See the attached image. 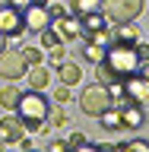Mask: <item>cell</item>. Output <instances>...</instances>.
Wrapping results in <instances>:
<instances>
[{"mask_svg": "<svg viewBox=\"0 0 149 152\" xmlns=\"http://www.w3.org/2000/svg\"><path fill=\"white\" fill-rule=\"evenodd\" d=\"M64 149H70L67 142H51V152H64Z\"/></svg>", "mask_w": 149, "mask_h": 152, "instance_id": "28", "label": "cell"}, {"mask_svg": "<svg viewBox=\"0 0 149 152\" xmlns=\"http://www.w3.org/2000/svg\"><path fill=\"white\" fill-rule=\"evenodd\" d=\"M83 57H86V60H92V64H98V60L105 57V48H102V45H92V41H86Z\"/></svg>", "mask_w": 149, "mask_h": 152, "instance_id": "19", "label": "cell"}, {"mask_svg": "<svg viewBox=\"0 0 149 152\" xmlns=\"http://www.w3.org/2000/svg\"><path fill=\"white\" fill-rule=\"evenodd\" d=\"M121 95L127 98V102L146 104V102H149V79H146V76H140V73L127 76V79L121 83Z\"/></svg>", "mask_w": 149, "mask_h": 152, "instance_id": "7", "label": "cell"}, {"mask_svg": "<svg viewBox=\"0 0 149 152\" xmlns=\"http://www.w3.org/2000/svg\"><path fill=\"white\" fill-rule=\"evenodd\" d=\"M140 70V54H137V45H111L105 48V57L95 64V76H98V83L108 86V89H117V86L133 76Z\"/></svg>", "mask_w": 149, "mask_h": 152, "instance_id": "1", "label": "cell"}, {"mask_svg": "<svg viewBox=\"0 0 149 152\" xmlns=\"http://www.w3.org/2000/svg\"><path fill=\"white\" fill-rule=\"evenodd\" d=\"M22 79H29V89H35V92H45L48 83H51V73H48L41 64H35V66H29V70H26V76H22Z\"/></svg>", "mask_w": 149, "mask_h": 152, "instance_id": "11", "label": "cell"}, {"mask_svg": "<svg viewBox=\"0 0 149 152\" xmlns=\"http://www.w3.org/2000/svg\"><path fill=\"white\" fill-rule=\"evenodd\" d=\"M54 32L60 35V41H79L83 38V26H79V16H57L54 19Z\"/></svg>", "mask_w": 149, "mask_h": 152, "instance_id": "9", "label": "cell"}, {"mask_svg": "<svg viewBox=\"0 0 149 152\" xmlns=\"http://www.w3.org/2000/svg\"><path fill=\"white\" fill-rule=\"evenodd\" d=\"M54 102H57V104H64V102H70V86H64V83L57 86V89H54Z\"/></svg>", "mask_w": 149, "mask_h": 152, "instance_id": "25", "label": "cell"}, {"mask_svg": "<svg viewBox=\"0 0 149 152\" xmlns=\"http://www.w3.org/2000/svg\"><path fill=\"white\" fill-rule=\"evenodd\" d=\"M95 10H98V0H73V16H86Z\"/></svg>", "mask_w": 149, "mask_h": 152, "instance_id": "18", "label": "cell"}, {"mask_svg": "<svg viewBox=\"0 0 149 152\" xmlns=\"http://www.w3.org/2000/svg\"><path fill=\"white\" fill-rule=\"evenodd\" d=\"M117 149L121 152H133V149L137 152H149V142L146 140H130V142H117Z\"/></svg>", "mask_w": 149, "mask_h": 152, "instance_id": "22", "label": "cell"}, {"mask_svg": "<svg viewBox=\"0 0 149 152\" xmlns=\"http://www.w3.org/2000/svg\"><path fill=\"white\" fill-rule=\"evenodd\" d=\"M48 57H51L54 64H64V60H67V48H64V41H57L54 48H48Z\"/></svg>", "mask_w": 149, "mask_h": 152, "instance_id": "23", "label": "cell"}, {"mask_svg": "<svg viewBox=\"0 0 149 152\" xmlns=\"http://www.w3.org/2000/svg\"><path fill=\"white\" fill-rule=\"evenodd\" d=\"M22 19H26V28H32V32L48 28L51 26V3H29L22 10Z\"/></svg>", "mask_w": 149, "mask_h": 152, "instance_id": "8", "label": "cell"}, {"mask_svg": "<svg viewBox=\"0 0 149 152\" xmlns=\"http://www.w3.org/2000/svg\"><path fill=\"white\" fill-rule=\"evenodd\" d=\"M0 32L7 38H19L26 32V19H22V10L13 7V3H0Z\"/></svg>", "mask_w": 149, "mask_h": 152, "instance_id": "6", "label": "cell"}, {"mask_svg": "<svg viewBox=\"0 0 149 152\" xmlns=\"http://www.w3.org/2000/svg\"><path fill=\"white\" fill-rule=\"evenodd\" d=\"M86 41H92V45H102V48H108L111 45V26L108 28H98V32H89V35H83Z\"/></svg>", "mask_w": 149, "mask_h": 152, "instance_id": "17", "label": "cell"}, {"mask_svg": "<svg viewBox=\"0 0 149 152\" xmlns=\"http://www.w3.org/2000/svg\"><path fill=\"white\" fill-rule=\"evenodd\" d=\"M7 3H13V7H19V10H26L29 3H32V0H7Z\"/></svg>", "mask_w": 149, "mask_h": 152, "instance_id": "27", "label": "cell"}, {"mask_svg": "<svg viewBox=\"0 0 149 152\" xmlns=\"http://www.w3.org/2000/svg\"><path fill=\"white\" fill-rule=\"evenodd\" d=\"M111 41H117V45H137V41H140L137 26H133V22H117V28L111 32Z\"/></svg>", "mask_w": 149, "mask_h": 152, "instance_id": "12", "label": "cell"}, {"mask_svg": "<svg viewBox=\"0 0 149 152\" xmlns=\"http://www.w3.org/2000/svg\"><path fill=\"white\" fill-rule=\"evenodd\" d=\"M98 10L108 22H133L143 13V0H98Z\"/></svg>", "mask_w": 149, "mask_h": 152, "instance_id": "4", "label": "cell"}, {"mask_svg": "<svg viewBox=\"0 0 149 152\" xmlns=\"http://www.w3.org/2000/svg\"><path fill=\"white\" fill-rule=\"evenodd\" d=\"M22 54H26V64L29 66H35V64H41V60H45V48H22Z\"/></svg>", "mask_w": 149, "mask_h": 152, "instance_id": "20", "label": "cell"}, {"mask_svg": "<svg viewBox=\"0 0 149 152\" xmlns=\"http://www.w3.org/2000/svg\"><path fill=\"white\" fill-rule=\"evenodd\" d=\"M98 121H102L105 130H124V127H121V108H117V104H111V108H108Z\"/></svg>", "mask_w": 149, "mask_h": 152, "instance_id": "15", "label": "cell"}, {"mask_svg": "<svg viewBox=\"0 0 149 152\" xmlns=\"http://www.w3.org/2000/svg\"><path fill=\"white\" fill-rule=\"evenodd\" d=\"M57 79H60L64 86H76L79 79H83V70H79V64H70V60L57 64Z\"/></svg>", "mask_w": 149, "mask_h": 152, "instance_id": "13", "label": "cell"}, {"mask_svg": "<svg viewBox=\"0 0 149 152\" xmlns=\"http://www.w3.org/2000/svg\"><path fill=\"white\" fill-rule=\"evenodd\" d=\"M114 102V95L108 86L102 83H95V86H86L83 95H79V108H83V114H89V117H102L108 108H111Z\"/></svg>", "mask_w": 149, "mask_h": 152, "instance_id": "3", "label": "cell"}, {"mask_svg": "<svg viewBox=\"0 0 149 152\" xmlns=\"http://www.w3.org/2000/svg\"><path fill=\"white\" fill-rule=\"evenodd\" d=\"M0 140H3V142L26 140V127H22V121H19V117H3V121H0Z\"/></svg>", "mask_w": 149, "mask_h": 152, "instance_id": "10", "label": "cell"}, {"mask_svg": "<svg viewBox=\"0 0 149 152\" xmlns=\"http://www.w3.org/2000/svg\"><path fill=\"white\" fill-rule=\"evenodd\" d=\"M19 98H22V89H19V86L10 83V86H3V89H0V104H3L7 111H16Z\"/></svg>", "mask_w": 149, "mask_h": 152, "instance_id": "14", "label": "cell"}, {"mask_svg": "<svg viewBox=\"0 0 149 152\" xmlns=\"http://www.w3.org/2000/svg\"><path fill=\"white\" fill-rule=\"evenodd\" d=\"M3 51H7V35L0 32V54H3Z\"/></svg>", "mask_w": 149, "mask_h": 152, "instance_id": "30", "label": "cell"}, {"mask_svg": "<svg viewBox=\"0 0 149 152\" xmlns=\"http://www.w3.org/2000/svg\"><path fill=\"white\" fill-rule=\"evenodd\" d=\"M137 73H140V76H146V79H149V60H146V64H140V70H137Z\"/></svg>", "mask_w": 149, "mask_h": 152, "instance_id": "29", "label": "cell"}, {"mask_svg": "<svg viewBox=\"0 0 149 152\" xmlns=\"http://www.w3.org/2000/svg\"><path fill=\"white\" fill-rule=\"evenodd\" d=\"M26 70H29V64H26V54H22V48L19 51H3L0 54V79H7V83H16V79H22L26 76Z\"/></svg>", "mask_w": 149, "mask_h": 152, "instance_id": "5", "label": "cell"}, {"mask_svg": "<svg viewBox=\"0 0 149 152\" xmlns=\"http://www.w3.org/2000/svg\"><path fill=\"white\" fill-rule=\"evenodd\" d=\"M38 35H41V48H45V51H48V48H54L57 41H60V35H57V32H54V26H48V28H41V32H38Z\"/></svg>", "mask_w": 149, "mask_h": 152, "instance_id": "21", "label": "cell"}, {"mask_svg": "<svg viewBox=\"0 0 149 152\" xmlns=\"http://www.w3.org/2000/svg\"><path fill=\"white\" fill-rule=\"evenodd\" d=\"M67 124V114H64V108L60 104H51L48 108V121H45V130H51V127H64ZM41 130V133H45Z\"/></svg>", "mask_w": 149, "mask_h": 152, "instance_id": "16", "label": "cell"}, {"mask_svg": "<svg viewBox=\"0 0 149 152\" xmlns=\"http://www.w3.org/2000/svg\"><path fill=\"white\" fill-rule=\"evenodd\" d=\"M48 108H51V102H48L41 92H35V89H29V92H22V98H19L16 104V117L22 121V127L26 130H45V121H48Z\"/></svg>", "mask_w": 149, "mask_h": 152, "instance_id": "2", "label": "cell"}, {"mask_svg": "<svg viewBox=\"0 0 149 152\" xmlns=\"http://www.w3.org/2000/svg\"><path fill=\"white\" fill-rule=\"evenodd\" d=\"M67 146H70V149H95L92 142H86V136H83V133H73V136L67 140Z\"/></svg>", "mask_w": 149, "mask_h": 152, "instance_id": "24", "label": "cell"}, {"mask_svg": "<svg viewBox=\"0 0 149 152\" xmlns=\"http://www.w3.org/2000/svg\"><path fill=\"white\" fill-rule=\"evenodd\" d=\"M137 54H140V64H146L149 60V45H140V41H137Z\"/></svg>", "mask_w": 149, "mask_h": 152, "instance_id": "26", "label": "cell"}]
</instances>
